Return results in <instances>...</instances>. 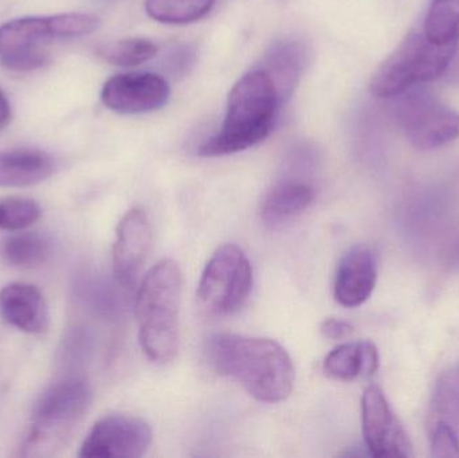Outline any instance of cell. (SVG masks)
<instances>
[{
	"label": "cell",
	"mask_w": 459,
	"mask_h": 458,
	"mask_svg": "<svg viewBox=\"0 0 459 458\" xmlns=\"http://www.w3.org/2000/svg\"><path fill=\"white\" fill-rule=\"evenodd\" d=\"M207 352L218 373L234 379L261 402H282L293 390V362L272 339L217 333L210 338Z\"/></svg>",
	"instance_id": "obj_1"
},
{
	"label": "cell",
	"mask_w": 459,
	"mask_h": 458,
	"mask_svg": "<svg viewBox=\"0 0 459 458\" xmlns=\"http://www.w3.org/2000/svg\"><path fill=\"white\" fill-rule=\"evenodd\" d=\"M280 102L264 70L246 73L230 91L222 129L201 145L199 155H230L264 142L272 132Z\"/></svg>",
	"instance_id": "obj_2"
},
{
	"label": "cell",
	"mask_w": 459,
	"mask_h": 458,
	"mask_svg": "<svg viewBox=\"0 0 459 458\" xmlns=\"http://www.w3.org/2000/svg\"><path fill=\"white\" fill-rule=\"evenodd\" d=\"M182 290V271L167 258L148 272L137 292L140 344L152 362L166 365L177 357Z\"/></svg>",
	"instance_id": "obj_3"
},
{
	"label": "cell",
	"mask_w": 459,
	"mask_h": 458,
	"mask_svg": "<svg viewBox=\"0 0 459 458\" xmlns=\"http://www.w3.org/2000/svg\"><path fill=\"white\" fill-rule=\"evenodd\" d=\"M91 400V385L82 378L65 379L50 387L32 411L21 456H56L85 419Z\"/></svg>",
	"instance_id": "obj_4"
},
{
	"label": "cell",
	"mask_w": 459,
	"mask_h": 458,
	"mask_svg": "<svg viewBox=\"0 0 459 458\" xmlns=\"http://www.w3.org/2000/svg\"><path fill=\"white\" fill-rule=\"evenodd\" d=\"M101 21L91 13L27 16L0 26V65L13 72H30L48 64L45 46L56 39L91 34Z\"/></svg>",
	"instance_id": "obj_5"
},
{
	"label": "cell",
	"mask_w": 459,
	"mask_h": 458,
	"mask_svg": "<svg viewBox=\"0 0 459 458\" xmlns=\"http://www.w3.org/2000/svg\"><path fill=\"white\" fill-rule=\"evenodd\" d=\"M457 48L458 43L434 42L423 29L412 30L372 75V96L393 99L446 75Z\"/></svg>",
	"instance_id": "obj_6"
},
{
	"label": "cell",
	"mask_w": 459,
	"mask_h": 458,
	"mask_svg": "<svg viewBox=\"0 0 459 458\" xmlns=\"http://www.w3.org/2000/svg\"><path fill=\"white\" fill-rule=\"evenodd\" d=\"M396 99V123L410 144L433 151L459 139V112L428 89H410Z\"/></svg>",
	"instance_id": "obj_7"
},
{
	"label": "cell",
	"mask_w": 459,
	"mask_h": 458,
	"mask_svg": "<svg viewBox=\"0 0 459 458\" xmlns=\"http://www.w3.org/2000/svg\"><path fill=\"white\" fill-rule=\"evenodd\" d=\"M253 289V266L237 245L217 249L204 266L198 285L202 308L212 316H228L239 311Z\"/></svg>",
	"instance_id": "obj_8"
},
{
	"label": "cell",
	"mask_w": 459,
	"mask_h": 458,
	"mask_svg": "<svg viewBox=\"0 0 459 458\" xmlns=\"http://www.w3.org/2000/svg\"><path fill=\"white\" fill-rule=\"evenodd\" d=\"M361 424L364 440L371 456L409 458L414 456L409 433L394 413L377 385L367 387L361 398Z\"/></svg>",
	"instance_id": "obj_9"
},
{
	"label": "cell",
	"mask_w": 459,
	"mask_h": 458,
	"mask_svg": "<svg viewBox=\"0 0 459 458\" xmlns=\"http://www.w3.org/2000/svg\"><path fill=\"white\" fill-rule=\"evenodd\" d=\"M152 443V430L144 419L126 414H110L96 422L81 446L86 458H137Z\"/></svg>",
	"instance_id": "obj_10"
},
{
	"label": "cell",
	"mask_w": 459,
	"mask_h": 458,
	"mask_svg": "<svg viewBox=\"0 0 459 458\" xmlns=\"http://www.w3.org/2000/svg\"><path fill=\"white\" fill-rule=\"evenodd\" d=\"M169 82L155 73L113 75L102 86L105 107L121 115H139L160 109L169 102Z\"/></svg>",
	"instance_id": "obj_11"
},
{
	"label": "cell",
	"mask_w": 459,
	"mask_h": 458,
	"mask_svg": "<svg viewBox=\"0 0 459 458\" xmlns=\"http://www.w3.org/2000/svg\"><path fill=\"white\" fill-rule=\"evenodd\" d=\"M152 244V230L147 212L140 207L129 210L118 223L113 245V273L118 284L136 282Z\"/></svg>",
	"instance_id": "obj_12"
},
{
	"label": "cell",
	"mask_w": 459,
	"mask_h": 458,
	"mask_svg": "<svg viewBox=\"0 0 459 458\" xmlns=\"http://www.w3.org/2000/svg\"><path fill=\"white\" fill-rule=\"evenodd\" d=\"M377 280V257L369 247L358 245L340 261L334 279V298L347 308L363 306L371 298Z\"/></svg>",
	"instance_id": "obj_13"
},
{
	"label": "cell",
	"mask_w": 459,
	"mask_h": 458,
	"mask_svg": "<svg viewBox=\"0 0 459 458\" xmlns=\"http://www.w3.org/2000/svg\"><path fill=\"white\" fill-rule=\"evenodd\" d=\"M0 315L11 327L26 333L48 328V309L40 290L26 282H13L0 290Z\"/></svg>",
	"instance_id": "obj_14"
},
{
	"label": "cell",
	"mask_w": 459,
	"mask_h": 458,
	"mask_svg": "<svg viewBox=\"0 0 459 458\" xmlns=\"http://www.w3.org/2000/svg\"><path fill=\"white\" fill-rule=\"evenodd\" d=\"M315 199L312 186L302 180L288 179L277 183L264 196L261 218L266 225L280 226L301 215Z\"/></svg>",
	"instance_id": "obj_15"
},
{
	"label": "cell",
	"mask_w": 459,
	"mask_h": 458,
	"mask_svg": "<svg viewBox=\"0 0 459 458\" xmlns=\"http://www.w3.org/2000/svg\"><path fill=\"white\" fill-rule=\"evenodd\" d=\"M379 368V352L372 341H356L336 347L326 355L323 370L329 378L351 382L368 378Z\"/></svg>",
	"instance_id": "obj_16"
},
{
	"label": "cell",
	"mask_w": 459,
	"mask_h": 458,
	"mask_svg": "<svg viewBox=\"0 0 459 458\" xmlns=\"http://www.w3.org/2000/svg\"><path fill=\"white\" fill-rule=\"evenodd\" d=\"M307 53L297 42H281L272 48L264 58L262 70L269 74L274 82L280 101L288 99L304 70Z\"/></svg>",
	"instance_id": "obj_17"
},
{
	"label": "cell",
	"mask_w": 459,
	"mask_h": 458,
	"mask_svg": "<svg viewBox=\"0 0 459 458\" xmlns=\"http://www.w3.org/2000/svg\"><path fill=\"white\" fill-rule=\"evenodd\" d=\"M217 0H145V13L166 24H188L209 15Z\"/></svg>",
	"instance_id": "obj_18"
},
{
	"label": "cell",
	"mask_w": 459,
	"mask_h": 458,
	"mask_svg": "<svg viewBox=\"0 0 459 458\" xmlns=\"http://www.w3.org/2000/svg\"><path fill=\"white\" fill-rule=\"evenodd\" d=\"M2 255L5 263L15 268H35L50 255V242L35 233L18 234L2 245Z\"/></svg>",
	"instance_id": "obj_19"
},
{
	"label": "cell",
	"mask_w": 459,
	"mask_h": 458,
	"mask_svg": "<svg viewBox=\"0 0 459 458\" xmlns=\"http://www.w3.org/2000/svg\"><path fill=\"white\" fill-rule=\"evenodd\" d=\"M422 29L434 42L458 43L459 0H433Z\"/></svg>",
	"instance_id": "obj_20"
},
{
	"label": "cell",
	"mask_w": 459,
	"mask_h": 458,
	"mask_svg": "<svg viewBox=\"0 0 459 458\" xmlns=\"http://www.w3.org/2000/svg\"><path fill=\"white\" fill-rule=\"evenodd\" d=\"M429 425L446 422L459 433V370L445 373L431 400Z\"/></svg>",
	"instance_id": "obj_21"
},
{
	"label": "cell",
	"mask_w": 459,
	"mask_h": 458,
	"mask_svg": "<svg viewBox=\"0 0 459 458\" xmlns=\"http://www.w3.org/2000/svg\"><path fill=\"white\" fill-rule=\"evenodd\" d=\"M158 53V46L143 38H128L102 46L100 56L116 66L134 67L150 61Z\"/></svg>",
	"instance_id": "obj_22"
},
{
	"label": "cell",
	"mask_w": 459,
	"mask_h": 458,
	"mask_svg": "<svg viewBox=\"0 0 459 458\" xmlns=\"http://www.w3.org/2000/svg\"><path fill=\"white\" fill-rule=\"evenodd\" d=\"M40 212L39 204L31 199H3L0 201V230H24L39 220Z\"/></svg>",
	"instance_id": "obj_23"
},
{
	"label": "cell",
	"mask_w": 459,
	"mask_h": 458,
	"mask_svg": "<svg viewBox=\"0 0 459 458\" xmlns=\"http://www.w3.org/2000/svg\"><path fill=\"white\" fill-rule=\"evenodd\" d=\"M431 430V457L459 458V433L446 422H436Z\"/></svg>",
	"instance_id": "obj_24"
},
{
	"label": "cell",
	"mask_w": 459,
	"mask_h": 458,
	"mask_svg": "<svg viewBox=\"0 0 459 458\" xmlns=\"http://www.w3.org/2000/svg\"><path fill=\"white\" fill-rule=\"evenodd\" d=\"M18 159L15 150L0 152V187H19Z\"/></svg>",
	"instance_id": "obj_25"
},
{
	"label": "cell",
	"mask_w": 459,
	"mask_h": 458,
	"mask_svg": "<svg viewBox=\"0 0 459 458\" xmlns=\"http://www.w3.org/2000/svg\"><path fill=\"white\" fill-rule=\"evenodd\" d=\"M320 331L325 338L332 341H345L352 336L353 327L345 320L326 319L321 324Z\"/></svg>",
	"instance_id": "obj_26"
},
{
	"label": "cell",
	"mask_w": 459,
	"mask_h": 458,
	"mask_svg": "<svg viewBox=\"0 0 459 458\" xmlns=\"http://www.w3.org/2000/svg\"><path fill=\"white\" fill-rule=\"evenodd\" d=\"M11 117H13V113H11L10 102L0 89V131L10 124Z\"/></svg>",
	"instance_id": "obj_27"
},
{
	"label": "cell",
	"mask_w": 459,
	"mask_h": 458,
	"mask_svg": "<svg viewBox=\"0 0 459 458\" xmlns=\"http://www.w3.org/2000/svg\"><path fill=\"white\" fill-rule=\"evenodd\" d=\"M446 77L447 81H449L452 85H459V48H457L455 58H453L449 70H447Z\"/></svg>",
	"instance_id": "obj_28"
}]
</instances>
